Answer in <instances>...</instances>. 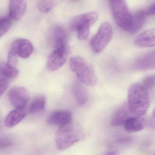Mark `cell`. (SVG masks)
<instances>
[{"label": "cell", "instance_id": "11", "mask_svg": "<svg viewBox=\"0 0 155 155\" xmlns=\"http://www.w3.org/2000/svg\"><path fill=\"white\" fill-rule=\"evenodd\" d=\"M155 52H149L138 58L134 63V68L139 71L154 69L155 67Z\"/></svg>", "mask_w": 155, "mask_h": 155}, {"label": "cell", "instance_id": "27", "mask_svg": "<svg viewBox=\"0 0 155 155\" xmlns=\"http://www.w3.org/2000/svg\"><path fill=\"white\" fill-rule=\"evenodd\" d=\"M9 85V81L6 79H0V98L4 94Z\"/></svg>", "mask_w": 155, "mask_h": 155}, {"label": "cell", "instance_id": "22", "mask_svg": "<svg viewBox=\"0 0 155 155\" xmlns=\"http://www.w3.org/2000/svg\"><path fill=\"white\" fill-rule=\"evenodd\" d=\"M11 27L10 19L8 18H0V38L6 34Z\"/></svg>", "mask_w": 155, "mask_h": 155}, {"label": "cell", "instance_id": "8", "mask_svg": "<svg viewBox=\"0 0 155 155\" xmlns=\"http://www.w3.org/2000/svg\"><path fill=\"white\" fill-rule=\"evenodd\" d=\"M9 98L16 108H25L29 100V93L24 87H16L9 92Z\"/></svg>", "mask_w": 155, "mask_h": 155}, {"label": "cell", "instance_id": "4", "mask_svg": "<svg viewBox=\"0 0 155 155\" xmlns=\"http://www.w3.org/2000/svg\"><path fill=\"white\" fill-rule=\"evenodd\" d=\"M109 2L115 22L121 29L128 31L132 15L125 0H109Z\"/></svg>", "mask_w": 155, "mask_h": 155}, {"label": "cell", "instance_id": "25", "mask_svg": "<svg viewBox=\"0 0 155 155\" xmlns=\"http://www.w3.org/2000/svg\"><path fill=\"white\" fill-rule=\"evenodd\" d=\"M12 145L11 139L7 136L0 135V149L7 148Z\"/></svg>", "mask_w": 155, "mask_h": 155}, {"label": "cell", "instance_id": "23", "mask_svg": "<svg viewBox=\"0 0 155 155\" xmlns=\"http://www.w3.org/2000/svg\"><path fill=\"white\" fill-rule=\"evenodd\" d=\"M55 4L51 2L41 1L38 3V7L40 11L43 13H48L50 12L54 7Z\"/></svg>", "mask_w": 155, "mask_h": 155}, {"label": "cell", "instance_id": "14", "mask_svg": "<svg viewBox=\"0 0 155 155\" xmlns=\"http://www.w3.org/2000/svg\"><path fill=\"white\" fill-rule=\"evenodd\" d=\"M155 31L147 30L138 35L134 40V44L140 48H150L155 46Z\"/></svg>", "mask_w": 155, "mask_h": 155}, {"label": "cell", "instance_id": "5", "mask_svg": "<svg viewBox=\"0 0 155 155\" xmlns=\"http://www.w3.org/2000/svg\"><path fill=\"white\" fill-rule=\"evenodd\" d=\"M113 36V30L108 22H104L99 28L96 35L91 41L90 46L96 53L101 52L106 48Z\"/></svg>", "mask_w": 155, "mask_h": 155}, {"label": "cell", "instance_id": "21", "mask_svg": "<svg viewBox=\"0 0 155 155\" xmlns=\"http://www.w3.org/2000/svg\"><path fill=\"white\" fill-rule=\"evenodd\" d=\"M47 100L44 96H40L36 98L31 103L29 112L35 113L43 110L46 107Z\"/></svg>", "mask_w": 155, "mask_h": 155}, {"label": "cell", "instance_id": "15", "mask_svg": "<svg viewBox=\"0 0 155 155\" xmlns=\"http://www.w3.org/2000/svg\"><path fill=\"white\" fill-rule=\"evenodd\" d=\"M146 120L142 116H133L130 117L124 123V129L128 132H138L142 130L146 126Z\"/></svg>", "mask_w": 155, "mask_h": 155}, {"label": "cell", "instance_id": "24", "mask_svg": "<svg viewBox=\"0 0 155 155\" xmlns=\"http://www.w3.org/2000/svg\"><path fill=\"white\" fill-rule=\"evenodd\" d=\"M155 78L154 75H149L144 79L142 86L147 91L151 90L155 87Z\"/></svg>", "mask_w": 155, "mask_h": 155}, {"label": "cell", "instance_id": "18", "mask_svg": "<svg viewBox=\"0 0 155 155\" xmlns=\"http://www.w3.org/2000/svg\"><path fill=\"white\" fill-rule=\"evenodd\" d=\"M146 17L143 10L137 12L132 16L130 28L128 32L130 34H135L139 31L144 25Z\"/></svg>", "mask_w": 155, "mask_h": 155}, {"label": "cell", "instance_id": "3", "mask_svg": "<svg viewBox=\"0 0 155 155\" xmlns=\"http://www.w3.org/2000/svg\"><path fill=\"white\" fill-rule=\"evenodd\" d=\"M69 66L81 83L89 87H94L97 83V78L93 67L85 59L72 57L70 59Z\"/></svg>", "mask_w": 155, "mask_h": 155}, {"label": "cell", "instance_id": "26", "mask_svg": "<svg viewBox=\"0 0 155 155\" xmlns=\"http://www.w3.org/2000/svg\"><path fill=\"white\" fill-rule=\"evenodd\" d=\"M18 56L12 51H10L8 54V62L7 63L11 66L16 67L18 64Z\"/></svg>", "mask_w": 155, "mask_h": 155}, {"label": "cell", "instance_id": "28", "mask_svg": "<svg viewBox=\"0 0 155 155\" xmlns=\"http://www.w3.org/2000/svg\"><path fill=\"white\" fill-rule=\"evenodd\" d=\"M155 4H153L143 10L146 16H153L155 14Z\"/></svg>", "mask_w": 155, "mask_h": 155}, {"label": "cell", "instance_id": "9", "mask_svg": "<svg viewBox=\"0 0 155 155\" xmlns=\"http://www.w3.org/2000/svg\"><path fill=\"white\" fill-rule=\"evenodd\" d=\"M34 47L32 43L25 39H18L13 41L10 51L21 58H29L33 53Z\"/></svg>", "mask_w": 155, "mask_h": 155}, {"label": "cell", "instance_id": "30", "mask_svg": "<svg viewBox=\"0 0 155 155\" xmlns=\"http://www.w3.org/2000/svg\"><path fill=\"white\" fill-rule=\"evenodd\" d=\"M74 1H77V0H74Z\"/></svg>", "mask_w": 155, "mask_h": 155}, {"label": "cell", "instance_id": "2", "mask_svg": "<svg viewBox=\"0 0 155 155\" xmlns=\"http://www.w3.org/2000/svg\"><path fill=\"white\" fill-rule=\"evenodd\" d=\"M84 136L81 127L72 122L59 127L55 136L57 147L60 150H65L81 140Z\"/></svg>", "mask_w": 155, "mask_h": 155}, {"label": "cell", "instance_id": "19", "mask_svg": "<svg viewBox=\"0 0 155 155\" xmlns=\"http://www.w3.org/2000/svg\"><path fill=\"white\" fill-rule=\"evenodd\" d=\"M19 74V71L15 67L8 63H0V76L1 78L13 79L16 78Z\"/></svg>", "mask_w": 155, "mask_h": 155}, {"label": "cell", "instance_id": "20", "mask_svg": "<svg viewBox=\"0 0 155 155\" xmlns=\"http://www.w3.org/2000/svg\"><path fill=\"white\" fill-rule=\"evenodd\" d=\"M54 48L67 46V33L65 30L60 27H57L53 31Z\"/></svg>", "mask_w": 155, "mask_h": 155}, {"label": "cell", "instance_id": "1", "mask_svg": "<svg viewBox=\"0 0 155 155\" xmlns=\"http://www.w3.org/2000/svg\"><path fill=\"white\" fill-rule=\"evenodd\" d=\"M127 105L135 116H144L149 107L150 99L147 91L141 84L134 83L129 88Z\"/></svg>", "mask_w": 155, "mask_h": 155}, {"label": "cell", "instance_id": "16", "mask_svg": "<svg viewBox=\"0 0 155 155\" xmlns=\"http://www.w3.org/2000/svg\"><path fill=\"white\" fill-rule=\"evenodd\" d=\"M25 108H16L11 111L5 119V125L8 128L13 127L21 122L27 115Z\"/></svg>", "mask_w": 155, "mask_h": 155}, {"label": "cell", "instance_id": "17", "mask_svg": "<svg viewBox=\"0 0 155 155\" xmlns=\"http://www.w3.org/2000/svg\"><path fill=\"white\" fill-rule=\"evenodd\" d=\"M72 92L77 103L80 106H84L88 101V93L86 88L78 81L74 82L72 87Z\"/></svg>", "mask_w": 155, "mask_h": 155}, {"label": "cell", "instance_id": "6", "mask_svg": "<svg viewBox=\"0 0 155 155\" xmlns=\"http://www.w3.org/2000/svg\"><path fill=\"white\" fill-rule=\"evenodd\" d=\"M98 18V14L95 12L78 15L71 21V29L76 31L80 30H90L91 27L97 21Z\"/></svg>", "mask_w": 155, "mask_h": 155}, {"label": "cell", "instance_id": "29", "mask_svg": "<svg viewBox=\"0 0 155 155\" xmlns=\"http://www.w3.org/2000/svg\"><path fill=\"white\" fill-rule=\"evenodd\" d=\"M150 126L153 128H154L155 127V114H154V111H153V113L152 114V117H151V118H150Z\"/></svg>", "mask_w": 155, "mask_h": 155}, {"label": "cell", "instance_id": "12", "mask_svg": "<svg viewBox=\"0 0 155 155\" xmlns=\"http://www.w3.org/2000/svg\"><path fill=\"white\" fill-rule=\"evenodd\" d=\"M133 115L130 111L127 103H124L112 114L110 118V125L113 127L122 126L130 117Z\"/></svg>", "mask_w": 155, "mask_h": 155}, {"label": "cell", "instance_id": "7", "mask_svg": "<svg viewBox=\"0 0 155 155\" xmlns=\"http://www.w3.org/2000/svg\"><path fill=\"white\" fill-rule=\"evenodd\" d=\"M68 53V46L55 48L48 59V70L50 71H54L60 68L67 61Z\"/></svg>", "mask_w": 155, "mask_h": 155}, {"label": "cell", "instance_id": "10", "mask_svg": "<svg viewBox=\"0 0 155 155\" xmlns=\"http://www.w3.org/2000/svg\"><path fill=\"white\" fill-rule=\"evenodd\" d=\"M72 119V114L70 111L66 110H58L49 115L48 122L50 125L61 127L71 123Z\"/></svg>", "mask_w": 155, "mask_h": 155}, {"label": "cell", "instance_id": "13", "mask_svg": "<svg viewBox=\"0 0 155 155\" xmlns=\"http://www.w3.org/2000/svg\"><path fill=\"white\" fill-rule=\"evenodd\" d=\"M27 0H10L9 16L11 18L18 21L22 18L27 9Z\"/></svg>", "mask_w": 155, "mask_h": 155}]
</instances>
